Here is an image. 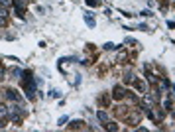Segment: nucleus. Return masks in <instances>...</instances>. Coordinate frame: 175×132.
Returning <instances> with one entry per match:
<instances>
[{"mask_svg": "<svg viewBox=\"0 0 175 132\" xmlns=\"http://www.w3.org/2000/svg\"><path fill=\"white\" fill-rule=\"evenodd\" d=\"M6 97H8L10 101H14V103H20V99H22V97H20L14 89H6Z\"/></svg>", "mask_w": 175, "mask_h": 132, "instance_id": "f257e3e1", "label": "nucleus"}, {"mask_svg": "<svg viewBox=\"0 0 175 132\" xmlns=\"http://www.w3.org/2000/svg\"><path fill=\"white\" fill-rule=\"evenodd\" d=\"M112 97H114V99H122V97H124V89H122V87H114Z\"/></svg>", "mask_w": 175, "mask_h": 132, "instance_id": "f03ea898", "label": "nucleus"}, {"mask_svg": "<svg viewBox=\"0 0 175 132\" xmlns=\"http://www.w3.org/2000/svg\"><path fill=\"white\" fill-rule=\"evenodd\" d=\"M10 75H14V79H18V77L22 75V71H20V69H16V67H14V69H10Z\"/></svg>", "mask_w": 175, "mask_h": 132, "instance_id": "7ed1b4c3", "label": "nucleus"}, {"mask_svg": "<svg viewBox=\"0 0 175 132\" xmlns=\"http://www.w3.org/2000/svg\"><path fill=\"white\" fill-rule=\"evenodd\" d=\"M96 116H99V120H102V122H106V120H108L106 113H102V110H99V114H96Z\"/></svg>", "mask_w": 175, "mask_h": 132, "instance_id": "20e7f679", "label": "nucleus"}, {"mask_svg": "<svg viewBox=\"0 0 175 132\" xmlns=\"http://www.w3.org/2000/svg\"><path fill=\"white\" fill-rule=\"evenodd\" d=\"M85 20H87V24H89L90 28L95 26V20H93V16H90V14H87V16H85Z\"/></svg>", "mask_w": 175, "mask_h": 132, "instance_id": "39448f33", "label": "nucleus"}, {"mask_svg": "<svg viewBox=\"0 0 175 132\" xmlns=\"http://www.w3.org/2000/svg\"><path fill=\"white\" fill-rule=\"evenodd\" d=\"M0 116H8V109L4 104H0Z\"/></svg>", "mask_w": 175, "mask_h": 132, "instance_id": "423d86ee", "label": "nucleus"}, {"mask_svg": "<svg viewBox=\"0 0 175 132\" xmlns=\"http://www.w3.org/2000/svg\"><path fill=\"white\" fill-rule=\"evenodd\" d=\"M8 20H6V14H0V26H6Z\"/></svg>", "mask_w": 175, "mask_h": 132, "instance_id": "0eeeda50", "label": "nucleus"}, {"mask_svg": "<svg viewBox=\"0 0 175 132\" xmlns=\"http://www.w3.org/2000/svg\"><path fill=\"white\" fill-rule=\"evenodd\" d=\"M106 128H108V130H118V124H116V122H108V126H106Z\"/></svg>", "mask_w": 175, "mask_h": 132, "instance_id": "6e6552de", "label": "nucleus"}, {"mask_svg": "<svg viewBox=\"0 0 175 132\" xmlns=\"http://www.w3.org/2000/svg\"><path fill=\"white\" fill-rule=\"evenodd\" d=\"M87 2H89L90 6H96V4H99V0H87Z\"/></svg>", "mask_w": 175, "mask_h": 132, "instance_id": "1a4fd4ad", "label": "nucleus"}]
</instances>
